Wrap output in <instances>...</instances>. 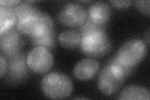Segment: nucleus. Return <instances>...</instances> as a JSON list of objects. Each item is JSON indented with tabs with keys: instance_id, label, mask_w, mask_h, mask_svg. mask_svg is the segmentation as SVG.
I'll return each instance as SVG.
<instances>
[{
	"instance_id": "nucleus-1",
	"label": "nucleus",
	"mask_w": 150,
	"mask_h": 100,
	"mask_svg": "<svg viewBox=\"0 0 150 100\" xmlns=\"http://www.w3.org/2000/svg\"><path fill=\"white\" fill-rule=\"evenodd\" d=\"M41 88L45 96L50 99L67 98L73 91V83L68 76L53 72L46 75L41 81Z\"/></svg>"
},
{
	"instance_id": "nucleus-2",
	"label": "nucleus",
	"mask_w": 150,
	"mask_h": 100,
	"mask_svg": "<svg viewBox=\"0 0 150 100\" xmlns=\"http://www.w3.org/2000/svg\"><path fill=\"white\" fill-rule=\"evenodd\" d=\"M17 29L31 38H37L54 31L53 21L48 14L39 12L35 15L19 20Z\"/></svg>"
},
{
	"instance_id": "nucleus-3",
	"label": "nucleus",
	"mask_w": 150,
	"mask_h": 100,
	"mask_svg": "<svg viewBox=\"0 0 150 100\" xmlns=\"http://www.w3.org/2000/svg\"><path fill=\"white\" fill-rule=\"evenodd\" d=\"M125 75L119 66L110 63L103 68L98 79V87L105 95L113 94L118 91L123 84Z\"/></svg>"
},
{
	"instance_id": "nucleus-4",
	"label": "nucleus",
	"mask_w": 150,
	"mask_h": 100,
	"mask_svg": "<svg viewBox=\"0 0 150 100\" xmlns=\"http://www.w3.org/2000/svg\"><path fill=\"white\" fill-rule=\"evenodd\" d=\"M146 43L140 39H131L121 46L116 58L122 64L134 68L142 61L146 55Z\"/></svg>"
},
{
	"instance_id": "nucleus-5",
	"label": "nucleus",
	"mask_w": 150,
	"mask_h": 100,
	"mask_svg": "<svg viewBox=\"0 0 150 100\" xmlns=\"http://www.w3.org/2000/svg\"><path fill=\"white\" fill-rule=\"evenodd\" d=\"M80 44L81 51L92 58H99L105 55L111 47V41L105 31L82 37Z\"/></svg>"
},
{
	"instance_id": "nucleus-6",
	"label": "nucleus",
	"mask_w": 150,
	"mask_h": 100,
	"mask_svg": "<svg viewBox=\"0 0 150 100\" xmlns=\"http://www.w3.org/2000/svg\"><path fill=\"white\" fill-rule=\"evenodd\" d=\"M26 63L34 72L44 73L52 67L53 57L48 48L45 46H36L28 53Z\"/></svg>"
},
{
	"instance_id": "nucleus-7",
	"label": "nucleus",
	"mask_w": 150,
	"mask_h": 100,
	"mask_svg": "<svg viewBox=\"0 0 150 100\" xmlns=\"http://www.w3.org/2000/svg\"><path fill=\"white\" fill-rule=\"evenodd\" d=\"M58 18L59 21L68 27L83 25L86 21V13L84 8L77 3H69L61 9Z\"/></svg>"
},
{
	"instance_id": "nucleus-8",
	"label": "nucleus",
	"mask_w": 150,
	"mask_h": 100,
	"mask_svg": "<svg viewBox=\"0 0 150 100\" xmlns=\"http://www.w3.org/2000/svg\"><path fill=\"white\" fill-rule=\"evenodd\" d=\"M23 45L21 36L15 30L9 29L1 34L0 48L3 53L8 57L18 55Z\"/></svg>"
},
{
	"instance_id": "nucleus-9",
	"label": "nucleus",
	"mask_w": 150,
	"mask_h": 100,
	"mask_svg": "<svg viewBox=\"0 0 150 100\" xmlns=\"http://www.w3.org/2000/svg\"><path fill=\"white\" fill-rule=\"evenodd\" d=\"M100 68L99 63L92 59H84L79 61L73 69L74 77L82 81L93 78Z\"/></svg>"
},
{
	"instance_id": "nucleus-10",
	"label": "nucleus",
	"mask_w": 150,
	"mask_h": 100,
	"mask_svg": "<svg viewBox=\"0 0 150 100\" xmlns=\"http://www.w3.org/2000/svg\"><path fill=\"white\" fill-rule=\"evenodd\" d=\"M111 16V9L105 3L96 2L89 8V20L98 24L103 25L109 20Z\"/></svg>"
},
{
	"instance_id": "nucleus-11",
	"label": "nucleus",
	"mask_w": 150,
	"mask_h": 100,
	"mask_svg": "<svg viewBox=\"0 0 150 100\" xmlns=\"http://www.w3.org/2000/svg\"><path fill=\"white\" fill-rule=\"evenodd\" d=\"M150 94L146 88L138 87V86H131L125 88L118 97V99L128 100H149Z\"/></svg>"
},
{
	"instance_id": "nucleus-12",
	"label": "nucleus",
	"mask_w": 150,
	"mask_h": 100,
	"mask_svg": "<svg viewBox=\"0 0 150 100\" xmlns=\"http://www.w3.org/2000/svg\"><path fill=\"white\" fill-rule=\"evenodd\" d=\"M17 21L15 9L11 7L0 6V34L11 29Z\"/></svg>"
},
{
	"instance_id": "nucleus-13",
	"label": "nucleus",
	"mask_w": 150,
	"mask_h": 100,
	"mask_svg": "<svg viewBox=\"0 0 150 100\" xmlns=\"http://www.w3.org/2000/svg\"><path fill=\"white\" fill-rule=\"evenodd\" d=\"M81 36L79 33L74 31H63L58 36L60 45L68 49L76 48L81 43Z\"/></svg>"
},
{
	"instance_id": "nucleus-14",
	"label": "nucleus",
	"mask_w": 150,
	"mask_h": 100,
	"mask_svg": "<svg viewBox=\"0 0 150 100\" xmlns=\"http://www.w3.org/2000/svg\"><path fill=\"white\" fill-rule=\"evenodd\" d=\"M31 2L25 1L21 3L14 8L18 20L35 15L40 12L38 9L31 4Z\"/></svg>"
},
{
	"instance_id": "nucleus-15",
	"label": "nucleus",
	"mask_w": 150,
	"mask_h": 100,
	"mask_svg": "<svg viewBox=\"0 0 150 100\" xmlns=\"http://www.w3.org/2000/svg\"><path fill=\"white\" fill-rule=\"evenodd\" d=\"M10 70L13 75H24L26 72V66L25 63L24 57L20 55H16L11 57Z\"/></svg>"
},
{
	"instance_id": "nucleus-16",
	"label": "nucleus",
	"mask_w": 150,
	"mask_h": 100,
	"mask_svg": "<svg viewBox=\"0 0 150 100\" xmlns=\"http://www.w3.org/2000/svg\"><path fill=\"white\" fill-rule=\"evenodd\" d=\"M100 32H104V26L103 25H98L90 20L84 23L80 28L81 38Z\"/></svg>"
},
{
	"instance_id": "nucleus-17",
	"label": "nucleus",
	"mask_w": 150,
	"mask_h": 100,
	"mask_svg": "<svg viewBox=\"0 0 150 100\" xmlns=\"http://www.w3.org/2000/svg\"><path fill=\"white\" fill-rule=\"evenodd\" d=\"M31 40L32 43L34 45L36 46H45L47 48H51L54 47L55 44L54 31L42 37L31 38Z\"/></svg>"
},
{
	"instance_id": "nucleus-18",
	"label": "nucleus",
	"mask_w": 150,
	"mask_h": 100,
	"mask_svg": "<svg viewBox=\"0 0 150 100\" xmlns=\"http://www.w3.org/2000/svg\"><path fill=\"white\" fill-rule=\"evenodd\" d=\"M137 5L139 11L144 15H149V0H144V1H136Z\"/></svg>"
},
{
	"instance_id": "nucleus-19",
	"label": "nucleus",
	"mask_w": 150,
	"mask_h": 100,
	"mask_svg": "<svg viewBox=\"0 0 150 100\" xmlns=\"http://www.w3.org/2000/svg\"><path fill=\"white\" fill-rule=\"evenodd\" d=\"M110 3L116 8H125L130 6L131 3H132V1H115H115H111Z\"/></svg>"
},
{
	"instance_id": "nucleus-20",
	"label": "nucleus",
	"mask_w": 150,
	"mask_h": 100,
	"mask_svg": "<svg viewBox=\"0 0 150 100\" xmlns=\"http://www.w3.org/2000/svg\"><path fill=\"white\" fill-rule=\"evenodd\" d=\"M21 3V1L18 0H1L0 1V4L1 6L6 7H11L16 5H18L19 4Z\"/></svg>"
},
{
	"instance_id": "nucleus-21",
	"label": "nucleus",
	"mask_w": 150,
	"mask_h": 100,
	"mask_svg": "<svg viewBox=\"0 0 150 100\" xmlns=\"http://www.w3.org/2000/svg\"><path fill=\"white\" fill-rule=\"evenodd\" d=\"M7 69V63L6 61L3 56H1L0 58V77L2 78L4 74H5Z\"/></svg>"
},
{
	"instance_id": "nucleus-22",
	"label": "nucleus",
	"mask_w": 150,
	"mask_h": 100,
	"mask_svg": "<svg viewBox=\"0 0 150 100\" xmlns=\"http://www.w3.org/2000/svg\"><path fill=\"white\" fill-rule=\"evenodd\" d=\"M144 38L146 40L148 44H149V30L146 33H145Z\"/></svg>"
}]
</instances>
